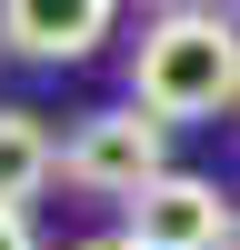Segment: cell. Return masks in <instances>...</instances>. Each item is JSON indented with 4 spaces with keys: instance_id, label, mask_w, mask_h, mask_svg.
Wrapping results in <instances>:
<instances>
[{
    "instance_id": "2",
    "label": "cell",
    "mask_w": 240,
    "mask_h": 250,
    "mask_svg": "<svg viewBox=\"0 0 240 250\" xmlns=\"http://www.w3.org/2000/svg\"><path fill=\"white\" fill-rule=\"evenodd\" d=\"M160 170H170V130H160L140 100L90 110L70 140H60V180H80V190H100V200H140Z\"/></svg>"
},
{
    "instance_id": "5",
    "label": "cell",
    "mask_w": 240,
    "mask_h": 250,
    "mask_svg": "<svg viewBox=\"0 0 240 250\" xmlns=\"http://www.w3.org/2000/svg\"><path fill=\"white\" fill-rule=\"evenodd\" d=\"M60 170V140L40 130V110H0V210H30Z\"/></svg>"
},
{
    "instance_id": "7",
    "label": "cell",
    "mask_w": 240,
    "mask_h": 250,
    "mask_svg": "<svg viewBox=\"0 0 240 250\" xmlns=\"http://www.w3.org/2000/svg\"><path fill=\"white\" fill-rule=\"evenodd\" d=\"M90 250H130V240H90Z\"/></svg>"
},
{
    "instance_id": "4",
    "label": "cell",
    "mask_w": 240,
    "mask_h": 250,
    "mask_svg": "<svg viewBox=\"0 0 240 250\" xmlns=\"http://www.w3.org/2000/svg\"><path fill=\"white\" fill-rule=\"evenodd\" d=\"M110 30H120L110 0H10V10H0V40H10L20 60H90Z\"/></svg>"
},
{
    "instance_id": "3",
    "label": "cell",
    "mask_w": 240,
    "mask_h": 250,
    "mask_svg": "<svg viewBox=\"0 0 240 250\" xmlns=\"http://www.w3.org/2000/svg\"><path fill=\"white\" fill-rule=\"evenodd\" d=\"M240 240V200L200 170H160L130 200V250H230Z\"/></svg>"
},
{
    "instance_id": "1",
    "label": "cell",
    "mask_w": 240,
    "mask_h": 250,
    "mask_svg": "<svg viewBox=\"0 0 240 250\" xmlns=\"http://www.w3.org/2000/svg\"><path fill=\"white\" fill-rule=\"evenodd\" d=\"M130 100L170 130V120L240 110V20L230 10H160L130 50Z\"/></svg>"
},
{
    "instance_id": "6",
    "label": "cell",
    "mask_w": 240,
    "mask_h": 250,
    "mask_svg": "<svg viewBox=\"0 0 240 250\" xmlns=\"http://www.w3.org/2000/svg\"><path fill=\"white\" fill-rule=\"evenodd\" d=\"M0 250H40L30 240V210H0Z\"/></svg>"
}]
</instances>
